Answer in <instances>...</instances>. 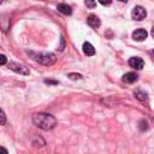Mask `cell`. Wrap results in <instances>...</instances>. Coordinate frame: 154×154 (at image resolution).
Segmentation results:
<instances>
[{"label":"cell","mask_w":154,"mask_h":154,"mask_svg":"<svg viewBox=\"0 0 154 154\" xmlns=\"http://www.w3.org/2000/svg\"><path fill=\"white\" fill-rule=\"evenodd\" d=\"M32 119H33V124L42 130H51L56 125V118L48 113H35Z\"/></svg>","instance_id":"1"},{"label":"cell","mask_w":154,"mask_h":154,"mask_svg":"<svg viewBox=\"0 0 154 154\" xmlns=\"http://www.w3.org/2000/svg\"><path fill=\"white\" fill-rule=\"evenodd\" d=\"M29 57H32L35 62H39L42 65H51L56 62V56L51 53H36V51H26Z\"/></svg>","instance_id":"2"},{"label":"cell","mask_w":154,"mask_h":154,"mask_svg":"<svg viewBox=\"0 0 154 154\" xmlns=\"http://www.w3.org/2000/svg\"><path fill=\"white\" fill-rule=\"evenodd\" d=\"M9 69H12L14 72H20L23 75H29V68H26L24 65L17 63V62H9Z\"/></svg>","instance_id":"3"},{"label":"cell","mask_w":154,"mask_h":154,"mask_svg":"<svg viewBox=\"0 0 154 154\" xmlns=\"http://www.w3.org/2000/svg\"><path fill=\"white\" fill-rule=\"evenodd\" d=\"M131 17H133V20H143L145 17H146V11L142 8V6H136V8H133V11H131Z\"/></svg>","instance_id":"4"},{"label":"cell","mask_w":154,"mask_h":154,"mask_svg":"<svg viewBox=\"0 0 154 154\" xmlns=\"http://www.w3.org/2000/svg\"><path fill=\"white\" fill-rule=\"evenodd\" d=\"M128 65L134 69H142L143 68V60L140 57H130L128 59Z\"/></svg>","instance_id":"5"},{"label":"cell","mask_w":154,"mask_h":154,"mask_svg":"<svg viewBox=\"0 0 154 154\" xmlns=\"http://www.w3.org/2000/svg\"><path fill=\"white\" fill-rule=\"evenodd\" d=\"M146 36H148V32L145 29H137V30L133 32V39L134 41H143V39H146Z\"/></svg>","instance_id":"6"},{"label":"cell","mask_w":154,"mask_h":154,"mask_svg":"<svg viewBox=\"0 0 154 154\" xmlns=\"http://www.w3.org/2000/svg\"><path fill=\"white\" fill-rule=\"evenodd\" d=\"M122 82H125V83H128V85L137 82V74H136V72H127V74L122 77Z\"/></svg>","instance_id":"7"},{"label":"cell","mask_w":154,"mask_h":154,"mask_svg":"<svg viewBox=\"0 0 154 154\" xmlns=\"http://www.w3.org/2000/svg\"><path fill=\"white\" fill-rule=\"evenodd\" d=\"M88 24L91 27H94V29H98L100 27V18L97 15H89L88 17Z\"/></svg>","instance_id":"8"},{"label":"cell","mask_w":154,"mask_h":154,"mask_svg":"<svg viewBox=\"0 0 154 154\" xmlns=\"http://www.w3.org/2000/svg\"><path fill=\"white\" fill-rule=\"evenodd\" d=\"M57 11L60 12V14H63V15H71V6H68V5H65V3H60V5H57Z\"/></svg>","instance_id":"9"},{"label":"cell","mask_w":154,"mask_h":154,"mask_svg":"<svg viewBox=\"0 0 154 154\" xmlns=\"http://www.w3.org/2000/svg\"><path fill=\"white\" fill-rule=\"evenodd\" d=\"M83 51H85V54H88V56L95 54V48H94L92 44H89V42H85V44H83Z\"/></svg>","instance_id":"10"},{"label":"cell","mask_w":154,"mask_h":154,"mask_svg":"<svg viewBox=\"0 0 154 154\" xmlns=\"http://www.w3.org/2000/svg\"><path fill=\"white\" fill-rule=\"evenodd\" d=\"M134 97H136L137 100H140V101H146V100H148L146 92L142 91V89H136V91H134Z\"/></svg>","instance_id":"11"},{"label":"cell","mask_w":154,"mask_h":154,"mask_svg":"<svg viewBox=\"0 0 154 154\" xmlns=\"http://www.w3.org/2000/svg\"><path fill=\"white\" fill-rule=\"evenodd\" d=\"M0 29L6 32L9 29V18L8 17H0Z\"/></svg>","instance_id":"12"},{"label":"cell","mask_w":154,"mask_h":154,"mask_svg":"<svg viewBox=\"0 0 154 154\" xmlns=\"http://www.w3.org/2000/svg\"><path fill=\"white\" fill-rule=\"evenodd\" d=\"M5 122H6V115L2 109H0V124H5Z\"/></svg>","instance_id":"13"},{"label":"cell","mask_w":154,"mask_h":154,"mask_svg":"<svg viewBox=\"0 0 154 154\" xmlns=\"http://www.w3.org/2000/svg\"><path fill=\"white\" fill-rule=\"evenodd\" d=\"M68 77H69V79H72V80L82 79V75H80V74H75V72H71V74H68Z\"/></svg>","instance_id":"14"},{"label":"cell","mask_w":154,"mask_h":154,"mask_svg":"<svg viewBox=\"0 0 154 154\" xmlns=\"http://www.w3.org/2000/svg\"><path fill=\"white\" fill-rule=\"evenodd\" d=\"M85 5L89 6V8H94L95 6V0H85Z\"/></svg>","instance_id":"15"},{"label":"cell","mask_w":154,"mask_h":154,"mask_svg":"<svg viewBox=\"0 0 154 154\" xmlns=\"http://www.w3.org/2000/svg\"><path fill=\"white\" fill-rule=\"evenodd\" d=\"M35 145H36V146H38V145L44 146V145H45V142H44V139H38V137H36V139H35Z\"/></svg>","instance_id":"16"},{"label":"cell","mask_w":154,"mask_h":154,"mask_svg":"<svg viewBox=\"0 0 154 154\" xmlns=\"http://www.w3.org/2000/svg\"><path fill=\"white\" fill-rule=\"evenodd\" d=\"M6 62H8L6 56H5V54H0V65H5Z\"/></svg>","instance_id":"17"},{"label":"cell","mask_w":154,"mask_h":154,"mask_svg":"<svg viewBox=\"0 0 154 154\" xmlns=\"http://www.w3.org/2000/svg\"><path fill=\"white\" fill-rule=\"evenodd\" d=\"M45 83H47V85H57V80H50V79H47Z\"/></svg>","instance_id":"18"},{"label":"cell","mask_w":154,"mask_h":154,"mask_svg":"<svg viewBox=\"0 0 154 154\" xmlns=\"http://www.w3.org/2000/svg\"><path fill=\"white\" fill-rule=\"evenodd\" d=\"M98 2H100L101 5H110V2H112V0H98Z\"/></svg>","instance_id":"19"},{"label":"cell","mask_w":154,"mask_h":154,"mask_svg":"<svg viewBox=\"0 0 154 154\" xmlns=\"http://www.w3.org/2000/svg\"><path fill=\"white\" fill-rule=\"evenodd\" d=\"M140 128H142V131H145V130H146V124H145L143 121L140 122Z\"/></svg>","instance_id":"20"},{"label":"cell","mask_w":154,"mask_h":154,"mask_svg":"<svg viewBox=\"0 0 154 154\" xmlns=\"http://www.w3.org/2000/svg\"><path fill=\"white\" fill-rule=\"evenodd\" d=\"M0 152H3V154H6V149H5V148H0Z\"/></svg>","instance_id":"21"},{"label":"cell","mask_w":154,"mask_h":154,"mask_svg":"<svg viewBox=\"0 0 154 154\" xmlns=\"http://www.w3.org/2000/svg\"><path fill=\"white\" fill-rule=\"evenodd\" d=\"M151 35H152V36H154V27H152V30H151Z\"/></svg>","instance_id":"22"},{"label":"cell","mask_w":154,"mask_h":154,"mask_svg":"<svg viewBox=\"0 0 154 154\" xmlns=\"http://www.w3.org/2000/svg\"><path fill=\"white\" fill-rule=\"evenodd\" d=\"M2 3H3V0H0V5H2Z\"/></svg>","instance_id":"23"},{"label":"cell","mask_w":154,"mask_h":154,"mask_svg":"<svg viewBox=\"0 0 154 154\" xmlns=\"http://www.w3.org/2000/svg\"><path fill=\"white\" fill-rule=\"evenodd\" d=\"M119 2H127V0H119Z\"/></svg>","instance_id":"24"},{"label":"cell","mask_w":154,"mask_h":154,"mask_svg":"<svg viewBox=\"0 0 154 154\" xmlns=\"http://www.w3.org/2000/svg\"><path fill=\"white\" fill-rule=\"evenodd\" d=\"M152 56H154V50H152Z\"/></svg>","instance_id":"25"}]
</instances>
